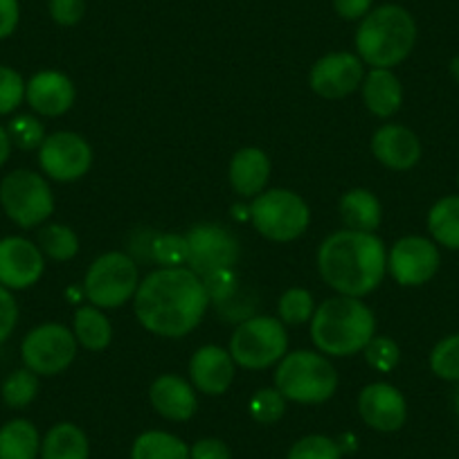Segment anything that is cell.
<instances>
[{
    "mask_svg": "<svg viewBox=\"0 0 459 459\" xmlns=\"http://www.w3.org/2000/svg\"><path fill=\"white\" fill-rule=\"evenodd\" d=\"M134 307L147 331L162 338H183L203 320L210 295L192 268H158L140 281Z\"/></svg>",
    "mask_w": 459,
    "mask_h": 459,
    "instance_id": "cell-1",
    "label": "cell"
},
{
    "mask_svg": "<svg viewBox=\"0 0 459 459\" xmlns=\"http://www.w3.org/2000/svg\"><path fill=\"white\" fill-rule=\"evenodd\" d=\"M320 277L347 298H363L378 289L387 273V250L372 232L340 230L317 250Z\"/></svg>",
    "mask_w": 459,
    "mask_h": 459,
    "instance_id": "cell-2",
    "label": "cell"
},
{
    "mask_svg": "<svg viewBox=\"0 0 459 459\" xmlns=\"http://www.w3.org/2000/svg\"><path fill=\"white\" fill-rule=\"evenodd\" d=\"M377 317L359 298H331L311 317V338L326 356H354L374 338Z\"/></svg>",
    "mask_w": 459,
    "mask_h": 459,
    "instance_id": "cell-3",
    "label": "cell"
},
{
    "mask_svg": "<svg viewBox=\"0 0 459 459\" xmlns=\"http://www.w3.org/2000/svg\"><path fill=\"white\" fill-rule=\"evenodd\" d=\"M417 43V23L401 5L374 7L356 30V50L360 61L372 68H394L408 59Z\"/></svg>",
    "mask_w": 459,
    "mask_h": 459,
    "instance_id": "cell-4",
    "label": "cell"
},
{
    "mask_svg": "<svg viewBox=\"0 0 459 459\" xmlns=\"http://www.w3.org/2000/svg\"><path fill=\"white\" fill-rule=\"evenodd\" d=\"M275 387L295 403H325L338 390L335 368L316 351H293L280 360Z\"/></svg>",
    "mask_w": 459,
    "mask_h": 459,
    "instance_id": "cell-5",
    "label": "cell"
},
{
    "mask_svg": "<svg viewBox=\"0 0 459 459\" xmlns=\"http://www.w3.org/2000/svg\"><path fill=\"white\" fill-rule=\"evenodd\" d=\"M289 350L284 322L257 316L241 322L230 340V356L246 369H266L280 363Z\"/></svg>",
    "mask_w": 459,
    "mask_h": 459,
    "instance_id": "cell-6",
    "label": "cell"
},
{
    "mask_svg": "<svg viewBox=\"0 0 459 459\" xmlns=\"http://www.w3.org/2000/svg\"><path fill=\"white\" fill-rule=\"evenodd\" d=\"M250 219L262 237L271 241H293L304 235L311 221L308 205L290 189H268L255 196Z\"/></svg>",
    "mask_w": 459,
    "mask_h": 459,
    "instance_id": "cell-7",
    "label": "cell"
},
{
    "mask_svg": "<svg viewBox=\"0 0 459 459\" xmlns=\"http://www.w3.org/2000/svg\"><path fill=\"white\" fill-rule=\"evenodd\" d=\"M140 286L138 266L125 253H106L92 262L83 280V293L97 308H117L131 298Z\"/></svg>",
    "mask_w": 459,
    "mask_h": 459,
    "instance_id": "cell-8",
    "label": "cell"
},
{
    "mask_svg": "<svg viewBox=\"0 0 459 459\" xmlns=\"http://www.w3.org/2000/svg\"><path fill=\"white\" fill-rule=\"evenodd\" d=\"M0 205L21 228H37L55 212V196L43 176L16 169L0 180Z\"/></svg>",
    "mask_w": 459,
    "mask_h": 459,
    "instance_id": "cell-9",
    "label": "cell"
},
{
    "mask_svg": "<svg viewBox=\"0 0 459 459\" xmlns=\"http://www.w3.org/2000/svg\"><path fill=\"white\" fill-rule=\"evenodd\" d=\"M21 356L25 368L37 377H56L68 369L77 356V338L68 326L48 322L25 335Z\"/></svg>",
    "mask_w": 459,
    "mask_h": 459,
    "instance_id": "cell-10",
    "label": "cell"
},
{
    "mask_svg": "<svg viewBox=\"0 0 459 459\" xmlns=\"http://www.w3.org/2000/svg\"><path fill=\"white\" fill-rule=\"evenodd\" d=\"M39 162L43 174L50 176L59 183H74L92 165V149L82 135L70 131H56L46 135L43 144L39 147Z\"/></svg>",
    "mask_w": 459,
    "mask_h": 459,
    "instance_id": "cell-11",
    "label": "cell"
},
{
    "mask_svg": "<svg viewBox=\"0 0 459 459\" xmlns=\"http://www.w3.org/2000/svg\"><path fill=\"white\" fill-rule=\"evenodd\" d=\"M185 237L189 244L187 266L198 277L219 271V268H232L239 259V241L230 235L223 225H194Z\"/></svg>",
    "mask_w": 459,
    "mask_h": 459,
    "instance_id": "cell-12",
    "label": "cell"
},
{
    "mask_svg": "<svg viewBox=\"0 0 459 459\" xmlns=\"http://www.w3.org/2000/svg\"><path fill=\"white\" fill-rule=\"evenodd\" d=\"M439 262V250L432 241L423 237H403L387 255V271L392 273L396 284L421 286L435 277Z\"/></svg>",
    "mask_w": 459,
    "mask_h": 459,
    "instance_id": "cell-13",
    "label": "cell"
},
{
    "mask_svg": "<svg viewBox=\"0 0 459 459\" xmlns=\"http://www.w3.org/2000/svg\"><path fill=\"white\" fill-rule=\"evenodd\" d=\"M365 70L360 56L351 52H331L311 68V88L325 100L347 97L363 83Z\"/></svg>",
    "mask_w": 459,
    "mask_h": 459,
    "instance_id": "cell-14",
    "label": "cell"
},
{
    "mask_svg": "<svg viewBox=\"0 0 459 459\" xmlns=\"http://www.w3.org/2000/svg\"><path fill=\"white\" fill-rule=\"evenodd\" d=\"M46 268L39 246L23 237L0 239V284L10 290H23L37 284Z\"/></svg>",
    "mask_w": 459,
    "mask_h": 459,
    "instance_id": "cell-15",
    "label": "cell"
},
{
    "mask_svg": "<svg viewBox=\"0 0 459 459\" xmlns=\"http://www.w3.org/2000/svg\"><path fill=\"white\" fill-rule=\"evenodd\" d=\"M359 412L374 430L396 432L408 419V405L403 394L390 383H369L359 396Z\"/></svg>",
    "mask_w": 459,
    "mask_h": 459,
    "instance_id": "cell-16",
    "label": "cell"
},
{
    "mask_svg": "<svg viewBox=\"0 0 459 459\" xmlns=\"http://www.w3.org/2000/svg\"><path fill=\"white\" fill-rule=\"evenodd\" d=\"M25 100L39 115L59 117L73 108L74 86L64 73L41 70L25 83Z\"/></svg>",
    "mask_w": 459,
    "mask_h": 459,
    "instance_id": "cell-17",
    "label": "cell"
},
{
    "mask_svg": "<svg viewBox=\"0 0 459 459\" xmlns=\"http://www.w3.org/2000/svg\"><path fill=\"white\" fill-rule=\"evenodd\" d=\"M189 377L203 394L219 396L235 381V360L216 344H205L189 360Z\"/></svg>",
    "mask_w": 459,
    "mask_h": 459,
    "instance_id": "cell-18",
    "label": "cell"
},
{
    "mask_svg": "<svg viewBox=\"0 0 459 459\" xmlns=\"http://www.w3.org/2000/svg\"><path fill=\"white\" fill-rule=\"evenodd\" d=\"M372 152L381 165L405 171L421 158V143L410 129L401 125H385L374 134Z\"/></svg>",
    "mask_w": 459,
    "mask_h": 459,
    "instance_id": "cell-19",
    "label": "cell"
},
{
    "mask_svg": "<svg viewBox=\"0 0 459 459\" xmlns=\"http://www.w3.org/2000/svg\"><path fill=\"white\" fill-rule=\"evenodd\" d=\"M153 410L169 421H187L196 412V394L185 378L165 374L152 383L149 390Z\"/></svg>",
    "mask_w": 459,
    "mask_h": 459,
    "instance_id": "cell-20",
    "label": "cell"
},
{
    "mask_svg": "<svg viewBox=\"0 0 459 459\" xmlns=\"http://www.w3.org/2000/svg\"><path fill=\"white\" fill-rule=\"evenodd\" d=\"M271 178V160L257 147H246L230 162V185L239 196H259Z\"/></svg>",
    "mask_w": 459,
    "mask_h": 459,
    "instance_id": "cell-21",
    "label": "cell"
},
{
    "mask_svg": "<svg viewBox=\"0 0 459 459\" xmlns=\"http://www.w3.org/2000/svg\"><path fill=\"white\" fill-rule=\"evenodd\" d=\"M363 100L377 117H392L403 104V88L390 68H374L363 79Z\"/></svg>",
    "mask_w": 459,
    "mask_h": 459,
    "instance_id": "cell-22",
    "label": "cell"
},
{
    "mask_svg": "<svg viewBox=\"0 0 459 459\" xmlns=\"http://www.w3.org/2000/svg\"><path fill=\"white\" fill-rule=\"evenodd\" d=\"M340 216L344 225L356 232H372L381 225V203L369 189H351L340 198Z\"/></svg>",
    "mask_w": 459,
    "mask_h": 459,
    "instance_id": "cell-23",
    "label": "cell"
},
{
    "mask_svg": "<svg viewBox=\"0 0 459 459\" xmlns=\"http://www.w3.org/2000/svg\"><path fill=\"white\" fill-rule=\"evenodd\" d=\"M88 455L86 432L74 423H56L41 441V459H88Z\"/></svg>",
    "mask_w": 459,
    "mask_h": 459,
    "instance_id": "cell-24",
    "label": "cell"
},
{
    "mask_svg": "<svg viewBox=\"0 0 459 459\" xmlns=\"http://www.w3.org/2000/svg\"><path fill=\"white\" fill-rule=\"evenodd\" d=\"M41 437L28 419H12L0 428V459H37Z\"/></svg>",
    "mask_w": 459,
    "mask_h": 459,
    "instance_id": "cell-25",
    "label": "cell"
},
{
    "mask_svg": "<svg viewBox=\"0 0 459 459\" xmlns=\"http://www.w3.org/2000/svg\"><path fill=\"white\" fill-rule=\"evenodd\" d=\"M74 338L91 351H101L110 344L113 326L97 307H79L74 313Z\"/></svg>",
    "mask_w": 459,
    "mask_h": 459,
    "instance_id": "cell-26",
    "label": "cell"
},
{
    "mask_svg": "<svg viewBox=\"0 0 459 459\" xmlns=\"http://www.w3.org/2000/svg\"><path fill=\"white\" fill-rule=\"evenodd\" d=\"M131 459H189V446L169 432L147 430L134 441Z\"/></svg>",
    "mask_w": 459,
    "mask_h": 459,
    "instance_id": "cell-27",
    "label": "cell"
},
{
    "mask_svg": "<svg viewBox=\"0 0 459 459\" xmlns=\"http://www.w3.org/2000/svg\"><path fill=\"white\" fill-rule=\"evenodd\" d=\"M428 230L437 244L459 250V196H446L432 205L428 214Z\"/></svg>",
    "mask_w": 459,
    "mask_h": 459,
    "instance_id": "cell-28",
    "label": "cell"
},
{
    "mask_svg": "<svg viewBox=\"0 0 459 459\" xmlns=\"http://www.w3.org/2000/svg\"><path fill=\"white\" fill-rule=\"evenodd\" d=\"M39 248L55 262H68L79 253V239L68 225L50 223L39 230Z\"/></svg>",
    "mask_w": 459,
    "mask_h": 459,
    "instance_id": "cell-29",
    "label": "cell"
},
{
    "mask_svg": "<svg viewBox=\"0 0 459 459\" xmlns=\"http://www.w3.org/2000/svg\"><path fill=\"white\" fill-rule=\"evenodd\" d=\"M0 394H3V401H5L10 408L21 410L28 408L39 394V378L37 374L25 369H16L10 377L5 378L3 387H0Z\"/></svg>",
    "mask_w": 459,
    "mask_h": 459,
    "instance_id": "cell-30",
    "label": "cell"
},
{
    "mask_svg": "<svg viewBox=\"0 0 459 459\" xmlns=\"http://www.w3.org/2000/svg\"><path fill=\"white\" fill-rule=\"evenodd\" d=\"M430 369L444 381H459V333L437 342L430 354Z\"/></svg>",
    "mask_w": 459,
    "mask_h": 459,
    "instance_id": "cell-31",
    "label": "cell"
},
{
    "mask_svg": "<svg viewBox=\"0 0 459 459\" xmlns=\"http://www.w3.org/2000/svg\"><path fill=\"white\" fill-rule=\"evenodd\" d=\"M316 313L313 295L304 289H290L280 298V320L284 325H302Z\"/></svg>",
    "mask_w": 459,
    "mask_h": 459,
    "instance_id": "cell-32",
    "label": "cell"
},
{
    "mask_svg": "<svg viewBox=\"0 0 459 459\" xmlns=\"http://www.w3.org/2000/svg\"><path fill=\"white\" fill-rule=\"evenodd\" d=\"M248 410H250V417L255 419V421L259 423H277L281 417H284L286 412V399L281 396V392L277 390H271V387H266V390H257L253 394V399H250L248 403Z\"/></svg>",
    "mask_w": 459,
    "mask_h": 459,
    "instance_id": "cell-33",
    "label": "cell"
},
{
    "mask_svg": "<svg viewBox=\"0 0 459 459\" xmlns=\"http://www.w3.org/2000/svg\"><path fill=\"white\" fill-rule=\"evenodd\" d=\"M152 253H153V259L165 268L187 266V259H189L187 237H180V235L156 237L152 246Z\"/></svg>",
    "mask_w": 459,
    "mask_h": 459,
    "instance_id": "cell-34",
    "label": "cell"
},
{
    "mask_svg": "<svg viewBox=\"0 0 459 459\" xmlns=\"http://www.w3.org/2000/svg\"><path fill=\"white\" fill-rule=\"evenodd\" d=\"M286 459H342V450L331 437L308 435L295 441Z\"/></svg>",
    "mask_w": 459,
    "mask_h": 459,
    "instance_id": "cell-35",
    "label": "cell"
},
{
    "mask_svg": "<svg viewBox=\"0 0 459 459\" xmlns=\"http://www.w3.org/2000/svg\"><path fill=\"white\" fill-rule=\"evenodd\" d=\"M7 134H10L12 144H16L19 149H25V152H32V149H39L46 140V129H43L41 122L32 115H19L7 126Z\"/></svg>",
    "mask_w": 459,
    "mask_h": 459,
    "instance_id": "cell-36",
    "label": "cell"
},
{
    "mask_svg": "<svg viewBox=\"0 0 459 459\" xmlns=\"http://www.w3.org/2000/svg\"><path fill=\"white\" fill-rule=\"evenodd\" d=\"M363 351H365V360H368L369 368L377 369V372H383V374L392 372V369L399 365V359H401L399 344H396L392 338H387V335H381V338H377V335H374Z\"/></svg>",
    "mask_w": 459,
    "mask_h": 459,
    "instance_id": "cell-37",
    "label": "cell"
},
{
    "mask_svg": "<svg viewBox=\"0 0 459 459\" xmlns=\"http://www.w3.org/2000/svg\"><path fill=\"white\" fill-rule=\"evenodd\" d=\"M201 280L205 284L207 295H210V302H214L216 307L230 304V299L235 298L237 289H239V280H237V273L232 268H219V271L203 275Z\"/></svg>",
    "mask_w": 459,
    "mask_h": 459,
    "instance_id": "cell-38",
    "label": "cell"
},
{
    "mask_svg": "<svg viewBox=\"0 0 459 459\" xmlns=\"http://www.w3.org/2000/svg\"><path fill=\"white\" fill-rule=\"evenodd\" d=\"M25 82L14 68L0 65V115H10L23 104Z\"/></svg>",
    "mask_w": 459,
    "mask_h": 459,
    "instance_id": "cell-39",
    "label": "cell"
},
{
    "mask_svg": "<svg viewBox=\"0 0 459 459\" xmlns=\"http://www.w3.org/2000/svg\"><path fill=\"white\" fill-rule=\"evenodd\" d=\"M52 21L64 28H73L86 14V0H48Z\"/></svg>",
    "mask_w": 459,
    "mask_h": 459,
    "instance_id": "cell-40",
    "label": "cell"
},
{
    "mask_svg": "<svg viewBox=\"0 0 459 459\" xmlns=\"http://www.w3.org/2000/svg\"><path fill=\"white\" fill-rule=\"evenodd\" d=\"M16 322H19V307H16L14 295L0 284V342H5L14 333Z\"/></svg>",
    "mask_w": 459,
    "mask_h": 459,
    "instance_id": "cell-41",
    "label": "cell"
},
{
    "mask_svg": "<svg viewBox=\"0 0 459 459\" xmlns=\"http://www.w3.org/2000/svg\"><path fill=\"white\" fill-rule=\"evenodd\" d=\"M189 459H232L228 444L221 439H201L189 448Z\"/></svg>",
    "mask_w": 459,
    "mask_h": 459,
    "instance_id": "cell-42",
    "label": "cell"
},
{
    "mask_svg": "<svg viewBox=\"0 0 459 459\" xmlns=\"http://www.w3.org/2000/svg\"><path fill=\"white\" fill-rule=\"evenodd\" d=\"M21 21L19 0H0V41L16 32Z\"/></svg>",
    "mask_w": 459,
    "mask_h": 459,
    "instance_id": "cell-43",
    "label": "cell"
},
{
    "mask_svg": "<svg viewBox=\"0 0 459 459\" xmlns=\"http://www.w3.org/2000/svg\"><path fill=\"white\" fill-rule=\"evenodd\" d=\"M374 0H333L335 14L347 21H360L372 12Z\"/></svg>",
    "mask_w": 459,
    "mask_h": 459,
    "instance_id": "cell-44",
    "label": "cell"
},
{
    "mask_svg": "<svg viewBox=\"0 0 459 459\" xmlns=\"http://www.w3.org/2000/svg\"><path fill=\"white\" fill-rule=\"evenodd\" d=\"M12 153V140H10V134H7V129L3 125H0V167L5 165L7 158H10Z\"/></svg>",
    "mask_w": 459,
    "mask_h": 459,
    "instance_id": "cell-45",
    "label": "cell"
},
{
    "mask_svg": "<svg viewBox=\"0 0 459 459\" xmlns=\"http://www.w3.org/2000/svg\"><path fill=\"white\" fill-rule=\"evenodd\" d=\"M450 73H453V77L459 82V56H455L453 64H450Z\"/></svg>",
    "mask_w": 459,
    "mask_h": 459,
    "instance_id": "cell-46",
    "label": "cell"
},
{
    "mask_svg": "<svg viewBox=\"0 0 459 459\" xmlns=\"http://www.w3.org/2000/svg\"><path fill=\"white\" fill-rule=\"evenodd\" d=\"M455 410H457V414H459V387L455 390Z\"/></svg>",
    "mask_w": 459,
    "mask_h": 459,
    "instance_id": "cell-47",
    "label": "cell"
}]
</instances>
